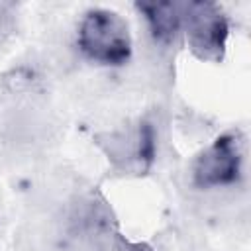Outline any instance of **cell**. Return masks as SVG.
I'll list each match as a JSON object with an SVG mask.
<instances>
[{"mask_svg":"<svg viewBox=\"0 0 251 251\" xmlns=\"http://www.w3.org/2000/svg\"><path fill=\"white\" fill-rule=\"evenodd\" d=\"M80 51L102 65H124L131 55V35L122 16L112 10L94 8L78 25Z\"/></svg>","mask_w":251,"mask_h":251,"instance_id":"6da1fadb","label":"cell"},{"mask_svg":"<svg viewBox=\"0 0 251 251\" xmlns=\"http://www.w3.org/2000/svg\"><path fill=\"white\" fill-rule=\"evenodd\" d=\"M180 8L190 51L202 61L218 63L224 57L229 35L227 18L224 12L212 2H188L180 4Z\"/></svg>","mask_w":251,"mask_h":251,"instance_id":"7a4b0ae2","label":"cell"},{"mask_svg":"<svg viewBox=\"0 0 251 251\" xmlns=\"http://www.w3.org/2000/svg\"><path fill=\"white\" fill-rule=\"evenodd\" d=\"M243 147L239 133L220 135L208 149H204L192 167L194 184L200 188L227 186L239 178Z\"/></svg>","mask_w":251,"mask_h":251,"instance_id":"3957f363","label":"cell"},{"mask_svg":"<svg viewBox=\"0 0 251 251\" xmlns=\"http://www.w3.org/2000/svg\"><path fill=\"white\" fill-rule=\"evenodd\" d=\"M135 8L145 16L153 37L161 43L175 39L182 25V8L175 2H137Z\"/></svg>","mask_w":251,"mask_h":251,"instance_id":"277c9868","label":"cell"},{"mask_svg":"<svg viewBox=\"0 0 251 251\" xmlns=\"http://www.w3.org/2000/svg\"><path fill=\"white\" fill-rule=\"evenodd\" d=\"M127 251H149V249H145L143 245H133L131 249H127Z\"/></svg>","mask_w":251,"mask_h":251,"instance_id":"5b68a950","label":"cell"}]
</instances>
